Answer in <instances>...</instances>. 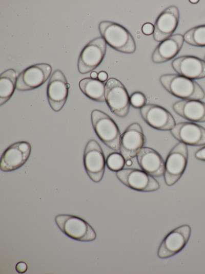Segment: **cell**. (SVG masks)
Returning <instances> with one entry per match:
<instances>
[{
    "label": "cell",
    "mask_w": 205,
    "mask_h": 274,
    "mask_svg": "<svg viewBox=\"0 0 205 274\" xmlns=\"http://www.w3.org/2000/svg\"><path fill=\"white\" fill-rule=\"evenodd\" d=\"M106 163L99 144L94 139L90 140L84 150V165L88 176L94 182H99L101 180Z\"/></svg>",
    "instance_id": "7"
},
{
    "label": "cell",
    "mask_w": 205,
    "mask_h": 274,
    "mask_svg": "<svg viewBox=\"0 0 205 274\" xmlns=\"http://www.w3.org/2000/svg\"><path fill=\"white\" fill-rule=\"evenodd\" d=\"M179 75L192 80L205 78V61L196 57L183 56L174 59L171 63Z\"/></svg>",
    "instance_id": "18"
},
{
    "label": "cell",
    "mask_w": 205,
    "mask_h": 274,
    "mask_svg": "<svg viewBox=\"0 0 205 274\" xmlns=\"http://www.w3.org/2000/svg\"><path fill=\"white\" fill-rule=\"evenodd\" d=\"M130 102L133 107L140 109L146 104L147 98L142 93L135 92L130 97Z\"/></svg>",
    "instance_id": "26"
},
{
    "label": "cell",
    "mask_w": 205,
    "mask_h": 274,
    "mask_svg": "<svg viewBox=\"0 0 205 274\" xmlns=\"http://www.w3.org/2000/svg\"><path fill=\"white\" fill-rule=\"evenodd\" d=\"M126 164L128 166H130L132 165V161L131 159H127L126 160Z\"/></svg>",
    "instance_id": "32"
},
{
    "label": "cell",
    "mask_w": 205,
    "mask_h": 274,
    "mask_svg": "<svg viewBox=\"0 0 205 274\" xmlns=\"http://www.w3.org/2000/svg\"><path fill=\"white\" fill-rule=\"evenodd\" d=\"M69 87L63 72L56 70L48 82L47 89L48 101L53 111L58 112L63 108L67 99Z\"/></svg>",
    "instance_id": "14"
},
{
    "label": "cell",
    "mask_w": 205,
    "mask_h": 274,
    "mask_svg": "<svg viewBox=\"0 0 205 274\" xmlns=\"http://www.w3.org/2000/svg\"><path fill=\"white\" fill-rule=\"evenodd\" d=\"M16 271L19 273H23L27 270V265L24 262H19L15 266Z\"/></svg>",
    "instance_id": "28"
},
{
    "label": "cell",
    "mask_w": 205,
    "mask_h": 274,
    "mask_svg": "<svg viewBox=\"0 0 205 274\" xmlns=\"http://www.w3.org/2000/svg\"><path fill=\"white\" fill-rule=\"evenodd\" d=\"M141 30L144 34L149 35L153 34L154 26L150 23H146L142 25Z\"/></svg>",
    "instance_id": "27"
},
{
    "label": "cell",
    "mask_w": 205,
    "mask_h": 274,
    "mask_svg": "<svg viewBox=\"0 0 205 274\" xmlns=\"http://www.w3.org/2000/svg\"><path fill=\"white\" fill-rule=\"evenodd\" d=\"M105 101L110 111L117 117L124 118L129 112L130 97L124 84L118 79L107 80L105 89Z\"/></svg>",
    "instance_id": "5"
},
{
    "label": "cell",
    "mask_w": 205,
    "mask_h": 274,
    "mask_svg": "<svg viewBox=\"0 0 205 274\" xmlns=\"http://www.w3.org/2000/svg\"><path fill=\"white\" fill-rule=\"evenodd\" d=\"M97 78L99 81L104 82L107 80L108 74L104 71H101L98 73Z\"/></svg>",
    "instance_id": "30"
},
{
    "label": "cell",
    "mask_w": 205,
    "mask_h": 274,
    "mask_svg": "<svg viewBox=\"0 0 205 274\" xmlns=\"http://www.w3.org/2000/svg\"><path fill=\"white\" fill-rule=\"evenodd\" d=\"M179 16L178 8L175 6L165 9L155 22L153 34L154 40L161 42L170 37L177 27Z\"/></svg>",
    "instance_id": "16"
},
{
    "label": "cell",
    "mask_w": 205,
    "mask_h": 274,
    "mask_svg": "<svg viewBox=\"0 0 205 274\" xmlns=\"http://www.w3.org/2000/svg\"><path fill=\"white\" fill-rule=\"evenodd\" d=\"M140 114L144 120L151 127L161 131H171L176 125L172 114L161 106L146 104L140 109Z\"/></svg>",
    "instance_id": "15"
},
{
    "label": "cell",
    "mask_w": 205,
    "mask_h": 274,
    "mask_svg": "<svg viewBox=\"0 0 205 274\" xmlns=\"http://www.w3.org/2000/svg\"><path fill=\"white\" fill-rule=\"evenodd\" d=\"M146 143V138L141 126L138 123H133L120 135V153L126 160L131 159L136 156Z\"/></svg>",
    "instance_id": "12"
},
{
    "label": "cell",
    "mask_w": 205,
    "mask_h": 274,
    "mask_svg": "<svg viewBox=\"0 0 205 274\" xmlns=\"http://www.w3.org/2000/svg\"><path fill=\"white\" fill-rule=\"evenodd\" d=\"M173 111L182 118L193 122H205V103L198 100H182L175 102Z\"/></svg>",
    "instance_id": "21"
},
{
    "label": "cell",
    "mask_w": 205,
    "mask_h": 274,
    "mask_svg": "<svg viewBox=\"0 0 205 274\" xmlns=\"http://www.w3.org/2000/svg\"><path fill=\"white\" fill-rule=\"evenodd\" d=\"M184 39L180 34L171 35L161 42L154 49L151 57L154 63H162L174 58L181 50Z\"/></svg>",
    "instance_id": "20"
},
{
    "label": "cell",
    "mask_w": 205,
    "mask_h": 274,
    "mask_svg": "<svg viewBox=\"0 0 205 274\" xmlns=\"http://www.w3.org/2000/svg\"><path fill=\"white\" fill-rule=\"evenodd\" d=\"M81 91L90 99L98 101H105V84L98 79L86 78L79 83Z\"/></svg>",
    "instance_id": "22"
},
{
    "label": "cell",
    "mask_w": 205,
    "mask_h": 274,
    "mask_svg": "<svg viewBox=\"0 0 205 274\" xmlns=\"http://www.w3.org/2000/svg\"><path fill=\"white\" fill-rule=\"evenodd\" d=\"M170 132L175 139L186 145H205V129L196 123L179 122L176 124Z\"/></svg>",
    "instance_id": "17"
},
{
    "label": "cell",
    "mask_w": 205,
    "mask_h": 274,
    "mask_svg": "<svg viewBox=\"0 0 205 274\" xmlns=\"http://www.w3.org/2000/svg\"><path fill=\"white\" fill-rule=\"evenodd\" d=\"M136 158L140 167L146 173L154 177L163 175L164 160L155 150L144 147L137 154Z\"/></svg>",
    "instance_id": "19"
},
{
    "label": "cell",
    "mask_w": 205,
    "mask_h": 274,
    "mask_svg": "<svg viewBox=\"0 0 205 274\" xmlns=\"http://www.w3.org/2000/svg\"><path fill=\"white\" fill-rule=\"evenodd\" d=\"M51 72V66L46 63H40L28 67L17 77L16 88L20 91L36 88L48 79Z\"/></svg>",
    "instance_id": "11"
},
{
    "label": "cell",
    "mask_w": 205,
    "mask_h": 274,
    "mask_svg": "<svg viewBox=\"0 0 205 274\" xmlns=\"http://www.w3.org/2000/svg\"><path fill=\"white\" fill-rule=\"evenodd\" d=\"M106 48V43L102 37L91 41L80 53L77 64L79 72L87 74L98 66L104 59Z\"/></svg>",
    "instance_id": "9"
},
{
    "label": "cell",
    "mask_w": 205,
    "mask_h": 274,
    "mask_svg": "<svg viewBox=\"0 0 205 274\" xmlns=\"http://www.w3.org/2000/svg\"><path fill=\"white\" fill-rule=\"evenodd\" d=\"M92 124L99 139L111 149L120 150V134L114 121L107 114L94 109L91 114Z\"/></svg>",
    "instance_id": "3"
},
{
    "label": "cell",
    "mask_w": 205,
    "mask_h": 274,
    "mask_svg": "<svg viewBox=\"0 0 205 274\" xmlns=\"http://www.w3.org/2000/svg\"><path fill=\"white\" fill-rule=\"evenodd\" d=\"M31 151V145L27 141H18L10 145L1 156V170L9 172L20 168L28 159Z\"/></svg>",
    "instance_id": "13"
},
{
    "label": "cell",
    "mask_w": 205,
    "mask_h": 274,
    "mask_svg": "<svg viewBox=\"0 0 205 274\" xmlns=\"http://www.w3.org/2000/svg\"><path fill=\"white\" fill-rule=\"evenodd\" d=\"M91 78L92 79H96L98 77V74L95 71H92L91 74Z\"/></svg>",
    "instance_id": "31"
},
{
    "label": "cell",
    "mask_w": 205,
    "mask_h": 274,
    "mask_svg": "<svg viewBox=\"0 0 205 274\" xmlns=\"http://www.w3.org/2000/svg\"><path fill=\"white\" fill-rule=\"evenodd\" d=\"M191 233L189 225H183L169 232L162 240L157 252L161 259L171 257L179 252L187 244Z\"/></svg>",
    "instance_id": "10"
},
{
    "label": "cell",
    "mask_w": 205,
    "mask_h": 274,
    "mask_svg": "<svg viewBox=\"0 0 205 274\" xmlns=\"http://www.w3.org/2000/svg\"><path fill=\"white\" fill-rule=\"evenodd\" d=\"M196 158L205 161V146L198 149L195 153Z\"/></svg>",
    "instance_id": "29"
},
{
    "label": "cell",
    "mask_w": 205,
    "mask_h": 274,
    "mask_svg": "<svg viewBox=\"0 0 205 274\" xmlns=\"http://www.w3.org/2000/svg\"><path fill=\"white\" fill-rule=\"evenodd\" d=\"M116 175L124 185L134 190L152 192L160 188L159 184L153 176L142 170L122 169L116 172Z\"/></svg>",
    "instance_id": "8"
},
{
    "label": "cell",
    "mask_w": 205,
    "mask_h": 274,
    "mask_svg": "<svg viewBox=\"0 0 205 274\" xmlns=\"http://www.w3.org/2000/svg\"><path fill=\"white\" fill-rule=\"evenodd\" d=\"M189 2L191 3H192V4H196V3H198L199 1H198V0H196V1L190 0V1H189Z\"/></svg>",
    "instance_id": "33"
},
{
    "label": "cell",
    "mask_w": 205,
    "mask_h": 274,
    "mask_svg": "<svg viewBox=\"0 0 205 274\" xmlns=\"http://www.w3.org/2000/svg\"><path fill=\"white\" fill-rule=\"evenodd\" d=\"M106 162L110 170L117 172L124 169L126 159L121 153L113 152L108 156Z\"/></svg>",
    "instance_id": "25"
},
{
    "label": "cell",
    "mask_w": 205,
    "mask_h": 274,
    "mask_svg": "<svg viewBox=\"0 0 205 274\" xmlns=\"http://www.w3.org/2000/svg\"><path fill=\"white\" fill-rule=\"evenodd\" d=\"M159 81L169 93L182 100H200L205 97L203 89L196 81L178 74L163 75Z\"/></svg>",
    "instance_id": "1"
},
{
    "label": "cell",
    "mask_w": 205,
    "mask_h": 274,
    "mask_svg": "<svg viewBox=\"0 0 205 274\" xmlns=\"http://www.w3.org/2000/svg\"><path fill=\"white\" fill-rule=\"evenodd\" d=\"M17 77L16 71L9 69L0 76V105L4 104L12 96L16 88Z\"/></svg>",
    "instance_id": "23"
},
{
    "label": "cell",
    "mask_w": 205,
    "mask_h": 274,
    "mask_svg": "<svg viewBox=\"0 0 205 274\" xmlns=\"http://www.w3.org/2000/svg\"><path fill=\"white\" fill-rule=\"evenodd\" d=\"M203 60L205 61V57H204V60Z\"/></svg>",
    "instance_id": "34"
},
{
    "label": "cell",
    "mask_w": 205,
    "mask_h": 274,
    "mask_svg": "<svg viewBox=\"0 0 205 274\" xmlns=\"http://www.w3.org/2000/svg\"><path fill=\"white\" fill-rule=\"evenodd\" d=\"M188 159L187 146L179 142L171 150L165 162L163 176L167 185L171 186L180 178L186 168Z\"/></svg>",
    "instance_id": "6"
},
{
    "label": "cell",
    "mask_w": 205,
    "mask_h": 274,
    "mask_svg": "<svg viewBox=\"0 0 205 274\" xmlns=\"http://www.w3.org/2000/svg\"><path fill=\"white\" fill-rule=\"evenodd\" d=\"M59 229L68 237L79 241L90 242L95 240L96 234L93 228L84 220L69 214L55 216Z\"/></svg>",
    "instance_id": "4"
},
{
    "label": "cell",
    "mask_w": 205,
    "mask_h": 274,
    "mask_svg": "<svg viewBox=\"0 0 205 274\" xmlns=\"http://www.w3.org/2000/svg\"><path fill=\"white\" fill-rule=\"evenodd\" d=\"M101 37L110 47L126 53H132L136 50L134 39L124 27L115 22L104 21L98 25Z\"/></svg>",
    "instance_id": "2"
},
{
    "label": "cell",
    "mask_w": 205,
    "mask_h": 274,
    "mask_svg": "<svg viewBox=\"0 0 205 274\" xmlns=\"http://www.w3.org/2000/svg\"><path fill=\"white\" fill-rule=\"evenodd\" d=\"M184 41L196 47H205V25L194 27L184 33Z\"/></svg>",
    "instance_id": "24"
}]
</instances>
